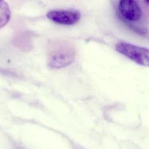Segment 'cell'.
I'll return each mask as SVG.
<instances>
[{"label":"cell","instance_id":"cell-6","mask_svg":"<svg viewBox=\"0 0 149 149\" xmlns=\"http://www.w3.org/2000/svg\"><path fill=\"white\" fill-rule=\"evenodd\" d=\"M144 1L146 3H147V5H149V0H144Z\"/></svg>","mask_w":149,"mask_h":149},{"label":"cell","instance_id":"cell-1","mask_svg":"<svg viewBox=\"0 0 149 149\" xmlns=\"http://www.w3.org/2000/svg\"><path fill=\"white\" fill-rule=\"evenodd\" d=\"M48 65L52 68H62L74 60L76 51L72 44L65 40H53L48 44Z\"/></svg>","mask_w":149,"mask_h":149},{"label":"cell","instance_id":"cell-2","mask_svg":"<svg viewBox=\"0 0 149 149\" xmlns=\"http://www.w3.org/2000/svg\"><path fill=\"white\" fill-rule=\"evenodd\" d=\"M116 50L134 63L149 67V49L127 42H119Z\"/></svg>","mask_w":149,"mask_h":149},{"label":"cell","instance_id":"cell-5","mask_svg":"<svg viewBox=\"0 0 149 149\" xmlns=\"http://www.w3.org/2000/svg\"><path fill=\"white\" fill-rule=\"evenodd\" d=\"M10 18V10L8 3L0 0V29L5 26Z\"/></svg>","mask_w":149,"mask_h":149},{"label":"cell","instance_id":"cell-3","mask_svg":"<svg viewBox=\"0 0 149 149\" xmlns=\"http://www.w3.org/2000/svg\"><path fill=\"white\" fill-rule=\"evenodd\" d=\"M118 9L122 19L128 22H137L142 16L140 6L136 0H119Z\"/></svg>","mask_w":149,"mask_h":149},{"label":"cell","instance_id":"cell-4","mask_svg":"<svg viewBox=\"0 0 149 149\" xmlns=\"http://www.w3.org/2000/svg\"><path fill=\"white\" fill-rule=\"evenodd\" d=\"M47 17L51 21L60 24L73 25L80 19V13L76 10H54L47 13Z\"/></svg>","mask_w":149,"mask_h":149}]
</instances>
